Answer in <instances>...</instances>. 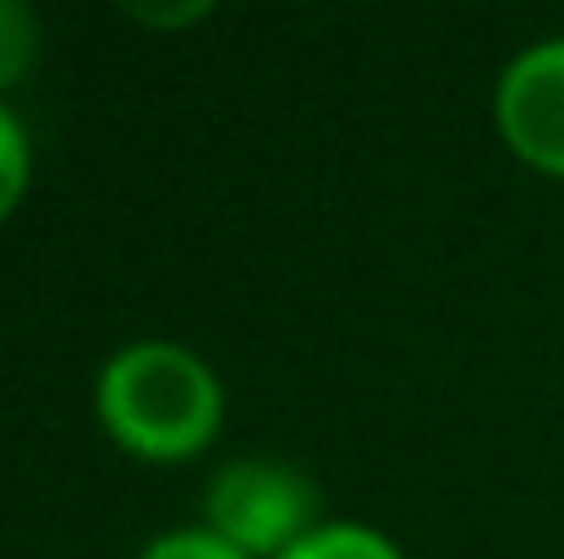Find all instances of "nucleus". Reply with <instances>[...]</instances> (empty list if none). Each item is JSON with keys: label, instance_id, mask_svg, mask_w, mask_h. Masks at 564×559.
Instances as JSON below:
<instances>
[{"label": "nucleus", "instance_id": "obj_5", "mask_svg": "<svg viewBox=\"0 0 564 559\" xmlns=\"http://www.w3.org/2000/svg\"><path fill=\"white\" fill-rule=\"evenodd\" d=\"M39 44H44L39 11L28 0H0V99L33 72Z\"/></svg>", "mask_w": 564, "mask_h": 559}, {"label": "nucleus", "instance_id": "obj_3", "mask_svg": "<svg viewBox=\"0 0 564 559\" xmlns=\"http://www.w3.org/2000/svg\"><path fill=\"white\" fill-rule=\"evenodd\" d=\"M494 127L521 165L564 176V33H549L505 61L494 83Z\"/></svg>", "mask_w": 564, "mask_h": 559}, {"label": "nucleus", "instance_id": "obj_7", "mask_svg": "<svg viewBox=\"0 0 564 559\" xmlns=\"http://www.w3.org/2000/svg\"><path fill=\"white\" fill-rule=\"evenodd\" d=\"M138 559H247L236 544H225L214 527H171V533H160V538H149L143 544V555Z\"/></svg>", "mask_w": 564, "mask_h": 559}, {"label": "nucleus", "instance_id": "obj_1", "mask_svg": "<svg viewBox=\"0 0 564 559\" xmlns=\"http://www.w3.org/2000/svg\"><path fill=\"white\" fill-rule=\"evenodd\" d=\"M99 428L138 461H192L225 422V384L182 341H127L94 378Z\"/></svg>", "mask_w": 564, "mask_h": 559}, {"label": "nucleus", "instance_id": "obj_2", "mask_svg": "<svg viewBox=\"0 0 564 559\" xmlns=\"http://www.w3.org/2000/svg\"><path fill=\"white\" fill-rule=\"evenodd\" d=\"M318 522H324L318 483L296 461H274V455L225 461L203 494V527H214L247 559H280Z\"/></svg>", "mask_w": 564, "mask_h": 559}, {"label": "nucleus", "instance_id": "obj_8", "mask_svg": "<svg viewBox=\"0 0 564 559\" xmlns=\"http://www.w3.org/2000/svg\"><path fill=\"white\" fill-rule=\"evenodd\" d=\"M132 17H138V22H149V28H176V22H197V17H208V0H192V6H132Z\"/></svg>", "mask_w": 564, "mask_h": 559}, {"label": "nucleus", "instance_id": "obj_6", "mask_svg": "<svg viewBox=\"0 0 564 559\" xmlns=\"http://www.w3.org/2000/svg\"><path fill=\"white\" fill-rule=\"evenodd\" d=\"M28 182H33V138L22 116L11 110V99H0V225L28 197Z\"/></svg>", "mask_w": 564, "mask_h": 559}, {"label": "nucleus", "instance_id": "obj_4", "mask_svg": "<svg viewBox=\"0 0 564 559\" xmlns=\"http://www.w3.org/2000/svg\"><path fill=\"white\" fill-rule=\"evenodd\" d=\"M280 559H405V549L389 538V533H378L368 522H318L302 544H291Z\"/></svg>", "mask_w": 564, "mask_h": 559}]
</instances>
